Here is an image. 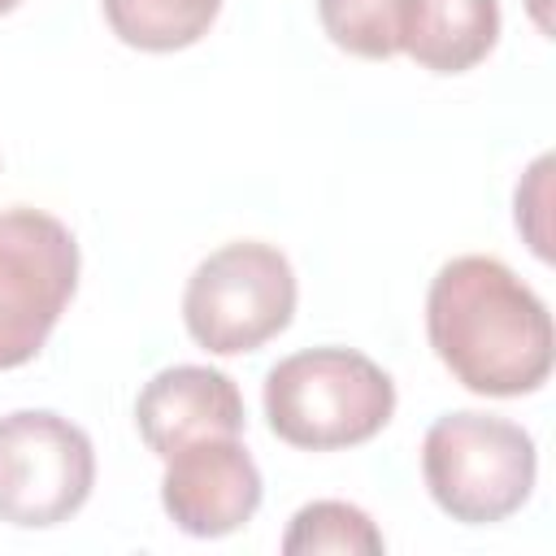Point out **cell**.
Listing matches in <instances>:
<instances>
[{"label": "cell", "instance_id": "5", "mask_svg": "<svg viewBox=\"0 0 556 556\" xmlns=\"http://www.w3.org/2000/svg\"><path fill=\"white\" fill-rule=\"evenodd\" d=\"M78 287V243L43 208H0V369L39 356Z\"/></svg>", "mask_w": 556, "mask_h": 556}, {"label": "cell", "instance_id": "9", "mask_svg": "<svg viewBox=\"0 0 556 556\" xmlns=\"http://www.w3.org/2000/svg\"><path fill=\"white\" fill-rule=\"evenodd\" d=\"M500 39V0H408L404 52L430 74H465Z\"/></svg>", "mask_w": 556, "mask_h": 556}, {"label": "cell", "instance_id": "10", "mask_svg": "<svg viewBox=\"0 0 556 556\" xmlns=\"http://www.w3.org/2000/svg\"><path fill=\"white\" fill-rule=\"evenodd\" d=\"M226 0H104L113 35L139 52H178L208 35Z\"/></svg>", "mask_w": 556, "mask_h": 556}, {"label": "cell", "instance_id": "2", "mask_svg": "<svg viewBox=\"0 0 556 556\" xmlns=\"http://www.w3.org/2000/svg\"><path fill=\"white\" fill-rule=\"evenodd\" d=\"M391 413V374L356 348H308L265 374V421L282 443L304 452L369 443Z\"/></svg>", "mask_w": 556, "mask_h": 556}, {"label": "cell", "instance_id": "15", "mask_svg": "<svg viewBox=\"0 0 556 556\" xmlns=\"http://www.w3.org/2000/svg\"><path fill=\"white\" fill-rule=\"evenodd\" d=\"M17 4H22V0H0V17H4V13H13Z\"/></svg>", "mask_w": 556, "mask_h": 556}, {"label": "cell", "instance_id": "1", "mask_svg": "<svg viewBox=\"0 0 556 556\" xmlns=\"http://www.w3.org/2000/svg\"><path fill=\"white\" fill-rule=\"evenodd\" d=\"M426 334L443 369L473 395H530L552 374V313L495 256H456L434 274Z\"/></svg>", "mask_w": 556, "mask_h": 556}, {"label": "cell", "instance_id": "12", "mask_svg": "<svg viewBox=\"0 0 556 556\" xmlns=\"http://www.w3.org/2000/svg\"><path fill=\"white\" fill-rule=\"evenodd\" d=\"M404 4L408 0H317V17L334 48L387 61L404 52Z\"/></svg>", "mask_w": 556, "mask_h": 556}, {"label": "cell", "instance_id": "14", "mask_svg": "<svg viewBox=\"0 0 556 556\" xmlns=\"http://www.w3.org/2000/svg\"><path fill=\"white\" fill-rule=\"evenodd\" d=\"M530 13H534V22H539L543 30H552V17H547V0H530Z\"/></svg>", "mask_w": 556, "mask_h": 556}, {"label": "cell", "instance_id": "7", "mask_svg": "<svg viewBox=\"0 0 556 556\" xmlns=\"http://www.w3.org/2000/svg\"><path fill=\"white\" fill-rule=\"evenodd\" d=\"M161 508L191 539H222L243 530L261 508V469L239 434L200 439L165 456Z\"/></svg>", "mask_w": 556, "mask_h": 556}, {"label": "cell", "instance_id": "6", "mask_svg": "<svg viewBox=\"0 0 556 556\" xmlns=\"http://www.w3.org/2000/svg\"><path fill=\"white\" fill-rule=\"evenodd\" d=\"M96 486L91 439L61 413L17 408L0 417V521L48 530L70 521Z\"/></svg>", "mask_w": 556, "mask_h": 556}, {"label": "cell", "instance_id": "3", "mask_svg": "<svg viewBox=\"0 0 556 556\" xmlns=\"http://www.w3.org/2000/svg\"><path fill=\"white\" fill-rule=\"evenodd\" d=\"M539 473L534 439L495 413H447L421 439V478L430 500L465 526L513 517Z\"/></svg>", "mask_w": 556, "mask_h": 556}, {"label": "cell", "instance_id": "13", "mask_svg": "<svg viewBox=\"0 0 556 556\" xmlns=\"http://www.w3.org/2000/svg\"><path fill=\"white\" fill-rule=\"evenodd\" d=\"M547 204H552V156H539L526 169V182H517V230L530 239L539 261H552Z\"/></svg>", "mask_w": 556, "mask_h": 556}, {"label": "cell", "instance_id": "11", "mask_svg": "<svg viewBox=\"0 0 556 556\" xmlns=\"http://www.w3.org/2000/svg\"><path fill=\"white\" fill-rule=\"evenodd\" d=\"M282 552L287 556H321V552L378 556V552H387V539L369 521L365 508L343 504V500H313L291 517V526L282 534Z\"/></svg>", "mask_w": 556, "mask_h": 556}, {"label": "cell", "instance_id": "4", "mask_svg": "<svg viewBox=\"0 0 556 556\" xmlns=\"http://www.w3.org/2000/svg\"><path fill=\"white\" fill-rule=\"evenodd\" d=\"M291 313L295 269L278 248L261 239H239L208 252L182 291L187 334L213 356L256 352L291 326Z\"/></svg>", "mask_w": 556, "mask_h": 556}, {"label": "cell", "instance_id": "8", "mask_svg": "<svg viewBox=\"0 0 556 556\" xmlns=\"http://www.w3.org/2000/svg\"><path fill=\"white\" fill-rule=\"evenodd\" d=\"M143 443L165 460L187 443L243 434V395L230 374L208 365L161 369L135 400Z\"/></svg>", "mask_w": 556, "mask_h": 556}]
</instances>
